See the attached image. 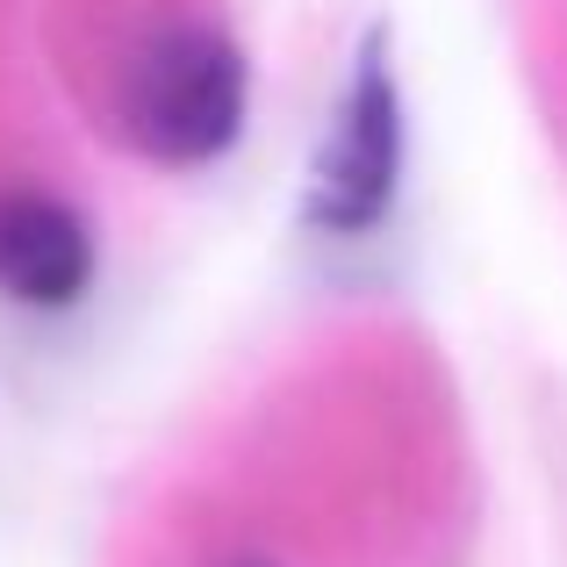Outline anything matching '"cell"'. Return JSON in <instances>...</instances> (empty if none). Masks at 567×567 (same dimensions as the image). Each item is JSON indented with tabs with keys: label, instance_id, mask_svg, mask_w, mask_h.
<instances>
[{
	"label": "cell",
	"instance_id": "6da1fadb",
	"mask_svg": "<svg viewBox=\"0 0 567 567\" xmlns=\"http://www.w3.org/2000/svg\"><path fill=\"white\" fill-rule=\"evenodd\" d=\"M251 72L223 29H166L137 58L130 130L158 166H216L245 137Z\"/></svg>",
	"mask_w": 567,
	"mask_h": 567
},
{
	"label": "cell",
	"instance_id": "7a4b0ae2",
	"mask_svg": "<svg viewBox=\"0 0 567 567\" xmlns=\"http://www.w3.org/2000/svg\"><path fill=\"white\" fill-rule=\"evenodd\" d=\"M402 187V86L388 37L374 29L338 101V123L323 130L317 173H309V223L323 237H367L388 223Z\"/></svg>",
	"mask_w": 567,
	"mask_h": 567
},
{
	"label": "cell",
	"instance_id": "3957f363",
	"mask_svg": "<svg viewBox=\"0 0 567 567\" xmlns=\"http://www.w3.org/2000/svg\"><path fill=\"white\" fill-rule=\"evenodd\" d=\"M94 288V230L72 202L37 187L0 194V295L22 309H72Z\"/></svg>",
	"mask_w": 567,
	"mask_h": 567
}]
</instances>
